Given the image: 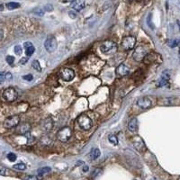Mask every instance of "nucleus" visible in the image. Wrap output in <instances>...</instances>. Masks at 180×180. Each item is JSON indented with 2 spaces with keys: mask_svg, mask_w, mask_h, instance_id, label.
<instances>
[{
  "mask_svg": "<svg viewBox=\"0 0 180 180\" xmlns=\"http://www.w3.org/2000/svg\"><path fill=\"white\" fill-rule=\"evenodd\" d=\"M100 50L104 54H113L117 51V45L112 41H105L101 44Z\"/></svg>",
  "mask_w": 180,
  "mask_h": 180,
  "instance_id": "nucleus-1",
  "label": "nucleus"
},
{
  "mask_svg": "<svg viewBox=\"0 0 180 180\" xmlns=\"http://www.w3.org/2000/svg\"><path fill=\"white\" fill-rule=\"evenodd\" d=\"M72 135V131L70 127H64L60 129L57 133V139L61 142H67Z\"/></svg>",
  "mask_w": 180,
  "mask_h": 180,
  "instance_id": "nucleus-2",
  "label": "nucleus"
},
{
  "mask_svg": "<svg viewBox=\"0 0 180 180\" xmlns=\"http://www.w3.org/2000/svg\"><path fill=\"white\" fill-rule=\"evenodd\" d=\"M0 10H1V11H3V10H4V5H3V4L1 5V9H0Z\"/></svg>",
  "mask_w": 180,
  "mask_h": 180,
  "instance_id": "nucleus-43",
  "label": "nucleus"
},
{
  "mask_svg": "<svg viewBox=\"0 0 180 180\" xmlns=\"http://www.w3.org/2000/svg\"><path fill=\"white\" fill-rule=\"evenodd\" d=\"M128 129L132 132H135L138 129V120L136 118H132V119L128 123Z\"/></svg>",
  "mask_w": 180,
  "mask_h": 180,
  "instance_id": "nucleus-17",
  "label": "nucleus"
},
{
  "mask_svg": "<svg viewBox=\"0 0 180 180\" xmlns=\"http://www.w3.org/2000/svg\"><path fill=\"white\" fill-rule=\"evenodd\" d=\"M23 46H24V48H25V49H28V48H30V47H32V46H33V43L31 42V41H26V42H24Z\"/></svg>",
  "mask_w": 180,
  "mask_h": 180,
  "instance_id": "nucleus-36",
  "label": "nucleus"
},
{
  "mask_svg": "<svg viewBox=\"0 0 180 180\" xmlns=\"http://www.w3.org/2000/svg\"><path fill=\"white\" fill-rule=\"evenodd\" d=\"M19 122H20L19 116H17V115L10 116V117L7 118V119L5 120V122H4V126H5V128L11 129V128L16 127L18 124H19Z\"/></svg>",
  "mask_w": 180,
  "mask_h": 180,
  "instance_id": "nucleus-7",
  "label": "nucleus"
},
{
  "mask_svg": "<svg viewBox=\"0 0 180 180\" xmlns=\"http://www.w3.org/2000/svg\"><path fill=\"white\" fill-rule=\"evenodd\" d=\"M44 10L47 11V12H52V11H53V7H52V5H50V4L46 5L45 7H44Z\"/></svg>",
  "mask_w": 180,
  "mask_h": 180,
  "instance_id": "nucleus-32",
  "label": "nucleus"
},
{
  "mask_svg": "<svg viewBox=\"0 0 180 180\" xmlns=\"http://www.w3.org/2000/svg\"><path fill=\"white\" fill-rule=\"evenodd\" d=\"M167 44L169 45L170 48H175L180 44V40L179 39H174V40H169L167 41Z\"/></svg>",
  "mask_w": 180,
  "mask_h": 180,
  "instance_id": "nucleus-20",
  "label": "nucleus"
},
{
  "mask_svg": "<svg viewBox=\"0 0 180 180\" xmlns=\"http://www.w3.org/2000/svg\"><path fill=\"white\" fill-rule=\"evenodd\" d=\"M89 170V167L88 166H84L83 167V172H88Z\"/></svg>",
  "mask_w": 180,
  "mask_h": 180,
  "instance_id": "nucleus-41",
  "label": "nucleus"
},
{
  "mask_svg": "<svg viewBox=\"0 0 180 180\" xmlns=\"http://www.w3.org/2000/svg\"><path fill=\"white\" fill-rule=\"evenodd\" d=\"M51 170H52L51 167H41V169H39L38 170H37V173H38L39 176H43V175H45V174L51 172Z\"/></svg>",
  "mask_w": 180,
  "mask_h": 180,
  "instance_id": "nucleus-21",
  "label": "nucleus"
},
{
  "mask_svg": "<svg viewBox=\"0 0 180 180\" xmlns=\"http://www.w3.org/2000/svg\"><path fill=\"white\" fill-rule=\"evenodd\" d=\"M5 79H7V80H11L12 79V74L10 72L5 73Z\"/></svg>",
  "mask_w": 180,
  "mask_h": 180,
  "instance_id": "nucleus-35",
  "label": "nucleus"
},
{
  "mask_svg": "<svg viewBox=\"0 0 180 180\" xmlns=\"http://www.w3.org/2000/svg\"><path fill=\"white\" fill-rule=\"evenodd\" d=\"M169 71H164L162 73V76H161L159 81V86H163L165 85H167V81H169Z\"/></svg>",
  "mask_w": 180,
  "mask_h": 180,
  "instance_id": "nucleus-18",
  "label": "nucleus"
},
{
  "mask_svg": "<svg viewBox=\"0 0 180 180\" xmlns=\"http://www.w3.org/2000/svg\"><path fill=\"white\" fill-rule=\"evenodd\" d=\"M137 104H138V106H140L141 108L142 109H148V108H150L151 106V100L149 97H141L140 98L139 100L137 101Z\"/></svg>",
  "mask_w": 180,
  "mask_h": 180,
  "instance_id": "nucleus-12",
  "label": "nucleus"
},
{
  "mask_svg": "<svg viewBox=\"0 0 180 180\" xmlns=\"http://www.w3.org/2000/svg\"><path fill=\"white\" fill-rule=\"evenodd\" d=\"M174 103V99L173 98H166L164 99V104L169 105V104H173Z\"/></svg>",
  "mask_w": 180,
  "mask_h": 180,
  "instance_id": "nucleus-31",
  "label": "nucleus"
},
{
  "mask_svg": "<svg viewBox=\"0 0 180 180\" xmlns=\"http://www.w3.org/2000/svg\"><path fill=\"white\" fill-rule=\"evenodd\" d=\"M14 51H15L16 55H21L22 52H23V49H22V47L20 45H16L15 47V49H14Z\"/></svg>",
  "mask_w": 180,
  "mask_h": 180,
  "instance_id": "nucleus-28",
  "label": "nucleus"
},
{
  "mask_svg": "<svg viewBox=\"0 0 180 180\" xmlns=\"http://www.w3.org/2000/svg\"><path fill=\"white\" fill-rule=\"evenodd\" d=\"M33 13L37 15H39V16H42L43 15H44V10L43 9H41V8H35L33 9Z\"/></svg>",
  "mask_w": 180,
  "mask_h": 180,
  "instance_id": "nucleus-25",
  "label": "nucleus"
},
{
  "mask_svg": "<svg viewBox=\"0 0 180 180\" xmlns=\"http://www.w3.org/2000/svg\"><path fill=\"white\" fill-rule=\"evenodd\" d=\"M32 66L34 70H38V71H41V65L39 63V61L38 60H33V63H32Z\"/></svg>",
  "mask_w": 180,
  "mask_h": 180,
  "instance_id": "nucleus-24",
  "label": "nucleus"
},
{
  "mask_svg": "<svg viewBox=\"0 0 180 180\" xmlns=\"http://www.w3.org/2000/svg\"><path fill=\"white\" fill-rule=\"evenodd\" d=\"M78 126L84 131H88L92 127V121L88 115H81L78 117Z\"/></svg>",
  "mask_w": 180,
  "mask_h": 180,
  "instance_id": "nucleus-3",
  "label": "nucleus"
},
{
  "mask_svg": "<svg viewBox=\"0 0 180 180\" xmlns=\"http://www.w3.org/2000/svg\"><path fill=\"white\" fill-rule=\"evenodd\" d=\"M34 51H35V49H34L33 46H32V47H30V48L26 49V55L30 57V56H32V55L33 54Z\"/></svg>",
  "mask_w": 180,
  "mask_h": 180,
  "instance_id": "nucleus-29",
  "label": "nucleus"
},
{
  "mask_svg": "<svg viewBox=\"0 0 180 180\" xmlns=\"http://www.w3.org/2000/svg\"><path fill=\"white\" fill-rule=\"evenodd\" d=\"M71 7L76 11H81L85 8V0H73L71 2Z\"/></svg>",
  "mask_w": 180,
  "mask_h": 180,
  "instance_id": "nucleus-14",
  "label": "nucleus"
},
{
  "mask_svg": "<svg viewBox=\"0 0 180 180\" xmlns=\"http://www.w3.org/2000/svg\"><path fill=\"white\" fill-rule=\"evenodd\" d=\"M179 180H180V178H179Z\"/></svg>",
  "mask_w": 180,
  "mask_h": 180,
  "instance_id": "nucleus-45",
  "label": "nucleus"
},
{
  "mask_svg": "<svg viewBox=\"0 0 180 180\" xmlns=\"http://www.w3.org/2000/svg\"><path fill=\"white\" fill-rule=\"evenodd\" d=\"M60 76L64 81H70L75 78V72L71 69H64L60 71Z\"/></svg>",
  "mask_w": 180,
  "mask_h": 180,
  "instance_id": "nucleus-9",
  "label": "nucleus"
},
{
  "mask_svg": "<svg viewBox=\"0 0 180 180\" xmlns=\"http://www.w3.org/2000/svg\"><path fill=\"white\" fill-rule=\"evenodd\" d=\"M147 55V50L144 46H138L135 49V51L132 54V58L136 61H141Z\"/></svg>",
  "mask_w": 180,
  "mask_h": 180,
  "instance_id": "nucleus-4",
  "label": "nucleus"
},
{
  "mask_svg": "<svg viewBox=\"0 0 180 180\" xmlns=\"http://www.w3.org/2000/svg\"><path fill=\"white\" fill-rule=\"evenodd\" d=\"M23 79H25V80H27V81H32L33 78V77L32 75H31V74H28V75L23 76Z\"/></svg>",
  "mask_w": 180,
  "mask_h": 180,
  "instance_id": "nucleus-34",
  "label": "nucleus"
},
{
  "mask_svg": "<svg viewBox=\"0 0 180 180\" xmlns=\"http://www.w3.org/2000/svg\"><path fill=\"white\" fill-rule=\"evenodd\" d=\"M5 170H7V169H5L4 167H1V171H0V173H1V175H2V176H5Z\"/></svg>",
  "mask_w": 180,
  "mask_h": 180,
  "instance_id": "nucleus-40",
  "label": "nucleus"
},
{
  "mask_svg": "<svg viewBox=\"0 0 180 180\" xmlns=\"http://www.w3.org/2000/svg\"><path fill=\"white\" fill-rule=\"evenodd\" d=\"M27 62V58H23L21 60H20V64H24V63H26Z\"/></svg>",
  "mask_w": 180,
  "mask_h": 180,
  "instance_id": "nucleus-39",
  "label": "nucleus"
},
{
  "mask_svg": "<svg viewBox=\"0 0 180 180\" xmlns=\"http://www.w3.org/2000/svg\"><path fill=\"white\" fill-rule=\"evenodd\" d=\"M116 73L119 76H127L130 74V69L124 64H120L116 69Z\"/></svg>",
  "mask_w": 180,
  "mask_h": 180,
  "instance_id": "nucleus-15",
  "label": "nucleus"
},
{
  "mask_svg": "<svg viewBox=\"0 0 180 180\" xmlns=\"http://www.w3.org/2000/svg\"><path fill=\"white\" fill-rule=\"evenodd\" d=\"M3 97H4L5 100H7V102H14L17 99L18 94H17V92L15 88H7L4 91Z\"/></svg>",
  "mask_w": 180,
  "mask_h": 180,
  "instance_id": "nucleus-5",
  "label": "nucleus"
},
{
  "mask_svg": "<svg viewBox=\"0 0 180 180\" xmlns=\"http://www.w3.org/2000/svg\"><path fill=\"white\" fill-rule=\"evenodd\" d=\"M109 141L111 142L112 144L114 145H117L118 144V140H117V137L115 135H112L109 137Z\"/></svg>",
  "mask_w": 180,
  "mask_h": 180,
  "instance_id": "nucleus-26",
  "label": "nucleus"
},
{
  "mask_svg": "<svg viewBox=\"0 0 180 180\" xmlns=\"http://www.w3.org/2000/svg\"><path fill=\"white\" fill-rule=\"evenodd\" d=\"M132 143H133V146L134 148L137 150L138 151H144L146 150V146H145V143L143 142V141H142V139L141 137H139V136H136V137L133 138L132 140Z\"/></svg>",
  "mask_w": 180,
  "mask_h": 180,
  "instance_id": "nucleus-10",
  "label": "nucleus"
},
{
  "mask_svg": "<svg viewBox=\"0 0 180 180\" xmlns=\"http://www.w3.org/2000/svg\"><path fill=\"white\" fill-rule=\"evenodd\" d=\"M135 43H136V39L133 36L124 37L122 41V48L124 51H131L132 49H133Z\"/></svg>",
  "mask_w": 180,
  "mask_h": 180,
  "instance_id": "nucleus-6",
  "label": "nucleus"
},
{
  "mask_svg": "<svg viewBox=\"0 0 180 180\" xmlns=\"http://www.w3.org/2000/svg\"><path fill=\"white\" fill-rule=\"evenodd\" d=\"M44 46H45V49L47 50V52H53L55 50L57 49L58 42H57V41H56V39L54 38V37L51 36V37H48L47 40L45 41Z\"/></svg>",
  "mask_w": 180,
  "mask_h": 180,
  "instance_id": "nucleus-8",
  "label": "nucleus"
},
{
  "mask_svg": "<svg viewBox=\"0 0 180 180\" xmlns=\"http://www.w3.org/2000/svg\"><path fill=\"white\" fill-rule=\"evenodd\" d=\"M178 25H179V30H180V22L178 21Z\"/></svg>",
  "mask_w": 180,
  "mask_h": 180,
  "instance_id": "nucleus-44",
  "label": "nucleus"
},
{
  "mask_svg": "<svg viewBox=\"0 0 180 180\" xmlns=\"http://www.w3.org/2000/svg\"><path fill=\"white\" fill-rule=\"evenodd\" d=\"M5 73L4 72H1V74H0V81H1V83L2 82H4V80H5Z\"/></svg>",
  "mask_w": 180,
  "mask_h": 180,
  "instance_id": "nucleus-38",
  "label": "nucleus"
},
{
  "mask_svg": "<svg viewBox=\"0 0 180 180\" xmlns=\"http://www.w3.org/2000/svg\"><path fill=\"white\" fill-rule=\"evenodd\" d=\"M100 154H101L100 151H99L98 149H92L89 153V157L91 159H96L97 158H99Z\"/></svg>",
  "mask_w": 180,
  "mask_h": 180,
  "instance_id": "nucleus-19",
  "label": "nucleus"
},
{
  "mask_svg": "<svg viewBox=\"0 0 180 180\" xmlns=\"http://www.w3.org/2000/svg\"><path fill=\"white\" fill-rule=\"evenodd\" d=\"M7 159L11 161V162H14V161L16 160V155L15 153L10 152V153L7 154Z\"/></svg>",
  "mask_w": 180,
  "mask_h": 180,
  "instance_id": "nucleus-27",
  "label": "nucleus"
},
{
  "mask_svg": "<svg viewBox=\"0 0 180 180\" xmlns=\"http://www.w3.org/2000/svg\"><path fill=\"white\" fill-rule=\"evenodd\" d=\"M31 130V124L27 122H23L22 124H18L16 126V132L18 134H26L30 132Z\"/></svg>",
  "mask_w": 180,
  "mask_h": 180,
  "instance_id": "nucleus-13",
  "label": "nucleus"
},
{
  "mask_svg": "<svg viewBox=\"0 0 180 180\" xmlns=\"http://www.w3.org/2000/svg\"><path fill=\"white\" fill-rule=\"evenodd\" d=\"M14 169H16V170H24L26 169V166L24 165L23 163H18V164H15V165H14Z\"/></svg>",
  "mask_w": 180,
  "mask_h": 180,
  "instance_id": "nucleus-23",
  "label": "nucleus"
},
{
  "mask_svg": "<svg viewBox=\"0 0 180 180\" xmlns=\"http://www.w3.org/2000/svg\"><path fill=\"white\" fill-rule=\"evenodd\" d=\"M7 61L9 65H13V63L15 62V58L13 56H7Z\"/></svg>",
  "mask_w": 180,
  "mask_h": 180,
  "instance_id": "nucleus-30",
  "label": "nucleus"
},
{
  "mask_svg": "<svg viewBox=\"0 0 180 180\" xmlns=\"http://www.w3.org/2000/svg\"><path fill=\"white\" fill-rule=\"evenodd\" d=\"M23 180H39V179L35 176H27L25 177H23Z\"/></svg>",
  "mask_w": 180,
  "mask_h": 180,
  "instance_id": "nucleus-33",
  "label": "nucleus"
},
{
  "mask_svg": "<svg viewBox=\"0 0 180 180\" xmlns=\"http://www.w3.org/2000/svg\"><path fill=\"white\" fill-rule=\"evenodd\" d=\"M69 15H70V16L71 18H76L77 17V13H76V12H74V11H70Z\"/></svg>",
  "mask_w": 180,
  "mask_h": 180,
  "instance_id": "nucleus-37",
  "label": "nucleus"
},
{
  "mask_svg": "<svg viewBox=\"0 0 180 180\" xmlns=\"http://www.w3.org/2000/svg\"><path fill=\"white\" fill-rule=\"evenodd\" d=\"M40 144L41 146H45V147L51 146L52 144V140L49 135H43L40 139Z\"/></svg>",
  "mask_w": 180,
  "mask_h": 180,
  "instance_id": "nucleus-16",
  "label": "nucleus"
},
{
  "mask_svg": "<svg viewBox=\"0 0 180 180\" xmlns=\"http://www.w3.org/2000/svg\"><path fill=\"white\" fill-rule=\"evenodd\" d=\"M41 127L44 132H49L53 128V121L52 118H46L43 120L41 123Z\"/></svg>",
  "mask_w": 180,
  "mask_h": 180,
  "instance_id": "nucleus-11",
  "label": "nucleus"
},
{
  "mask_svg": "<svg viewBox=\"0 0 180 180\" xmlns=\"http://www.w3.org/2000/svg\"><path fill=\"white\" fill-rule=\"evenodd\" d=\"M4 37V33H3V30H0V38H1V41L3 40Z\"/></svg>",
  "mask_w": 180,
  "mask_h": 180,
  "instance_id": "nucleus-42",
  "label": "nucleus"
},
{
  "mask_svg": "<svg viewBox=\"0 0 180 180\" xmlns=\"http://www.w3.org/2000/svg\"><path fill=\"white\" fill-rule=\"evenodd\" d=\"M7 7L9 10H14V9H16L18 7H20V4L16 3V2H9V3L7 4Z\"/></svg>",
  "mask_w": 180,
  "mask_h": 180,
  "instance_id": "nucleus-22",
  "label": "nucleus"
}]
</instances>
